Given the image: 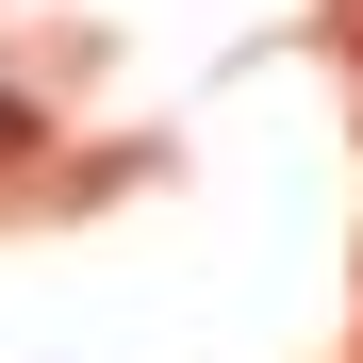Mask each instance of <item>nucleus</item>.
Here are the masks:
<instances>
[{
  "label": "nucleus",
  "mask_w": 363,
  "mask_h": 363,
  "mask_svg": "<svg viewBox=\"0 0 363 363\" xmlns=\"http://www.w3.org/2000/svg\"><path fill=\"white\" fill-rule=\"evenodd\" d=\"M0 133H17V99H0Z\"/></svg>",
  "instance_id": "f257e3e1"
}]
</instances>
